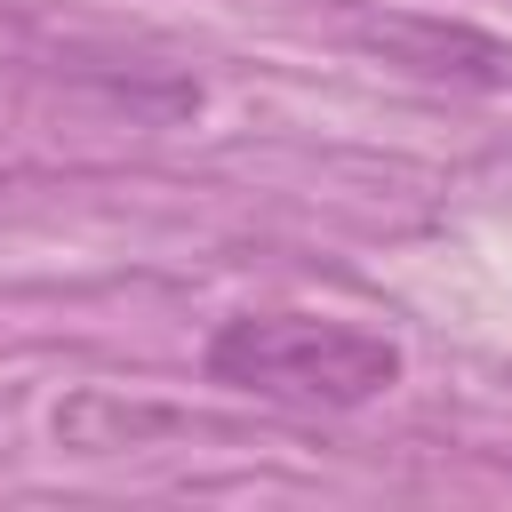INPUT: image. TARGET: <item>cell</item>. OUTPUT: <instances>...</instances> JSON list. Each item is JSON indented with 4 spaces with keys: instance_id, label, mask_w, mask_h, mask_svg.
<instances>
[{
    "instance_id": "6da1fadb",
    "label": "cell",
    "mask_w": 512,
    "mask_h": 512,
    "mask_svg": "<svg viewBox=\"0 0 512 512\" xmlns=\"http://www.w3.org/2000/svg\"><path fill=\"white\" fill-rule=\"evenodd\" d=\"M208 384L272 400V408H368L400 384V344L352 320H320V312H240L208 336L200 352Z\"/></svg>"
},
{
    "instance_id": "7a4b0ae2",
    "label": "cell",
    "mask_w": 512,
    "mask_h": 512,
    "mask_svg": "<svg viewBox=\"0 0 512 512\" xmlns=\"http://www.w3.org/2000/svg\"><path fill=\"white\" fill-rule=\"evenodd\" d=\"M352 40L416 80H456V88H512V40L448 16H360Z\"/></svg>"
}]
</instances>
